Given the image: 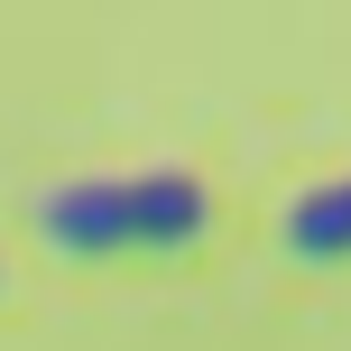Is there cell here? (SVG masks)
<instances>
[{"label":"cell","instance_id":"cell-1","mask_svg":"<svg viewBox=\"0 0 351 351\" xmlns=\"http://www.w3.org/2000/svg\"><path fill=\"white\" fill-rule=\"evenodd\" d=\"M37 241H47V250H65V259H111V250H130L121 185H111V176L47 185V194H37Z\"/></svg>","mask_w":351,"mask_h":351},{"label":"cell","instance_id":"cell-2","mask_svg":"<svg viewBox=\"0 0 351 351\" xmlns=\"http://www.w3.org/2000/svg\"><path fill=\"white\" fill-rule=\"evenodd\" d=\"M121 213H130V250H194L213 222V194L158 167V176H121Z\"/></svg>","mask_w":351,"mask_h":351},{"label":"cell","instance_id":"cell-3","mask_svg":"<svg viewBox=\"0 0 351 351\" xmlns=\"http://www.w3.org/2000/svg\"><path fill=\"white\" fill-rule=\"evenodd\" d=\"M287 250H296V259H351V176L296 194V213H287Z\"/></svg>","mask_w":351,"mask_h":351}]
</instances>
